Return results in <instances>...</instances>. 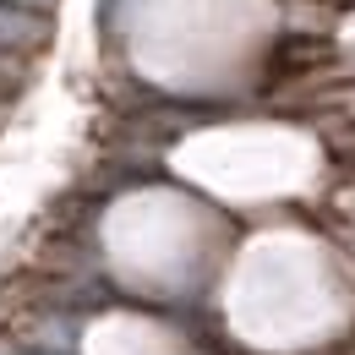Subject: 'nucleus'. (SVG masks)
I'll return each instance as SVG.
<instances>
[{
  "mask_svg": "<svg viewBox=\"0 0 355 355\" xmlns=\"http://www.w3.org/2000/svg\"><path fill=\"white\" fill-rule=\"evenodd\" d=\"M279 11H284V28H290V39H328L334 28H339V6H328V0H279Z\"/></svg>",
  "mask_w": 355,
  "mask_h": 355,
  "instance_id": "obj_1",
  "label": "nucleus"
},
{
  "mask_svg": "<svg viewBox=\"0 0 355 355\" xmlns=\"http://www.w3.org/2000/svg\"><path fill=\"white\" fill-rule=\"evenodd\" d=\"M6 6H22V11H39V17H49L60 0H6Z\"/></svg>",
  "mask_w": 355,
  "mask_h": 355,
  "instance_id": "obj_2",
  "label": "nucleus"
},
{
  "mask_svg": "<svg viewBox=\"0 0 355 355\" xmlns=\"http://www.w3.org/2000/svg\"><path fill=\"white\" fill-rule=\"evenodd\" d=\"M328 6H339V11H345V6H355V0H328Z\"/></svg>",
  "mask_w": 355,
  "mask_h": 355,
  "instance_id": "obj_3",
  "label": "nucleus"
}]
</instances>
